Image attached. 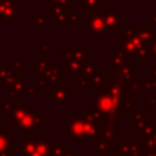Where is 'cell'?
Instances as JSON below:
<instances>
[{
	"instance_id": "obj_1",
	"label": "cell",
	"mask_w": 156,
	"mask_h": 156,
	"mask_svg": "<svg viewBox=\"0 0 156 156\" xmlns=\"http://www.w3.org/2000/svg\"><path fill=\"white\" fill-rule=\"evenodd\" d=\"M94 11V9L89 7L87 10V18H88V24H87V33H102L104 32V20L101 16H98Z\"/></svg>"
},
{
	"instance_id": "obj_2",
	"label": "cell",
	"mask_w": 156,
	"mask_h": 156,
	"mask_svg": "<svg viewBox=\"0 0 156 156\" xmlns=\"http://www.w3.org/2000/svg\"><path fill=\"white\" fill-rule=\"evenodd\" d=\"M101 0H80V6H88V7H95L101 6Z\"/></svg>"
},
{
	"instance_id": "obj_3",
	"label": "cell",
	"mask_w": 156,
	"mask_h": 156,
	"mask_svg": "<svg viewBox=\"0 0 156 156\" xmlns=\"http://www.w3.org/2000/svg\"><path fill=\"white\" fill-rule=\"evenodd\" d=\"M37 20H38V23H41L40 24V28H45L46 27V15L45 13H37Z\"/></svg>"
},
{
	"instance_id": "obj_4",
	"label": "cell",
	"mask_w": 156,
	"mask_h": 156,
	"mask_svg": "<svg viewBox=\"0 0 156 156\" xmlns=\"http://www.w3.org/2000/svg\"><path fill=\"white\" fill-rule=\"evenodd\" d=\"M67 21H68V22H71V23L78 22V21H79V16H78L77 13H74V12L68 13V18H67Z\"/></svg>"
},
{
	"instance_id": "obj_5",
	"label": "cell",
	"mask_w": 156,
	"mask_h": 156,
	"mask_svg": "<svg viewBox=\"0 0 156 156\" xmlns=\"http://www.w3.org/2000/svg\"><path fill=\"white\" fill-rule=\"evenodd\" d=\"M147 104H149L150 106L156 105V98L152 95V93H151V91H147Z\"/></svg>"
},
{
	"instance_id": "obj_6",
	"label": "cell",
	"mask_w": 156,
	"mask_h": 156,
	"mask_svg": "<svg viewBox=\"0 0 156 156\" xmlns=\"http://www.w3.org/2000/svg\"><path fill=\"white\" fill-rule=\"evenodd\" d=\"M52 4H56V5H61V6H66L68 7V2L69 0H50Z\"/></svg>"
}]
</instances>
